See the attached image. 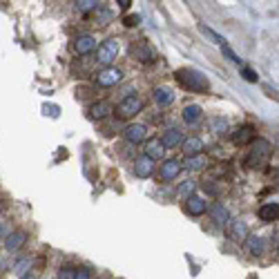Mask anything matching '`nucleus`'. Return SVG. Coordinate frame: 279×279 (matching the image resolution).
Listing matches in <instances>:
<instances>
[{
    "mask_svg": "<svg viewBox=\"0 0 279 279\" xmlns=\"http://www.w3.org/2000/svg\"><path fill=\"white\" fill-rule=\"evenodd\" d=\"M176 80H179L186 90H190V92H196V94H208L210 92L208 76H204L199 70H190V67L179 70L176 72Z\"/></svg>",
    "mask_w": 279,
    "mask_h": 279,
    "instance_id": "obj_1",
    "label": "nucleus"
},
{
    "mask_svg": "<svg viewBox=\"0 0 279 279\" xmlns=\"http://www.w3.org/2000/svg\"><path fill=\"white\" fill-rule=\"evenodd\" d=\"M272 154V146L266 141V138H257V141H252V146H250L248 150V156H246V166L252 168V170H257V168H264L268 163V158Z\"/></svg>",
    "mask_w": 279,
    "mask_h": 279,
    "instance_id": "obj_2",
    "label": "nucleus"
},
{
    "mask_svg": "<svg viewBox=\"0 0 279 279\" xmlns=\"http://www.w3.org/2000/svg\"><path fill=\"white\" fill-rule=\"evenodd\" d=\"M116 56H118V40L116 38H108L105 42H100L98 52H96V60H98V65H103L105 70L116 60Z\"/></svg>",
    "mask_w": 279,
    "mask_h": 279,
    "instance_id": "obj_3",
    "label": "nucleus"
},
{
    "mask_svg": "<svg viewBox=\"0 0 279 279\" xmlns=\"http://www.w3.org/2000/svg\"><path fill=\"white\" fill-rule=\"evenodd\" d=\"M141 98L138 96H134V94H130V96H125V98L118 103V108H116V114L121 118H132V116H136L138 112H141Z\"/></svg>",
    "mask_w": 279,
    "mask_h": 279,
    "instance_id": "obj_4",
    "label": "nucleus"
},
{
    "mask_svg": "<svg viewBox=\"0 0 279 279\" xmlns=\"http://www.w3.org/2000/svg\"><path fill=\"white\" fill-rule=\"evenodd\" d=\"M123 78V72L116 70V67H108V70H100L98 76H96V83L100 88H114L116 83H121Z\"/></svg>",
    "mask_w": 279,
    "mask_h": 279,
    "instance_id": "obj_5",
    "label": "nucleus"
},
{
    "mask_svg": "<svg viewBox=\"0 0 279 279\" xmlns=\"http://www.w3.org/2000/svg\"><path fill=\"white\" fill-rule=\"evenodd\" d=\"M27 237H30V234L20 228L14 230L12 234H7V239H4V248H7V252H18V250L27 244Z\"/></svg>",
    "mask_w": 279,
    "mask_h": 279,
    "instance_id": "obj_6",
    "label": "nucleus"
},
{
    "mask_svg": "<svg viewBox=\"0 0 279 279\" xmlns=\"http://www.w3.org/2000/svg\"><path fill=\"white\" fill-rule=\"evenodd\" d=\"M181 172V163L176 161V158H170V161H166L161 166V170H158V176H161L163 184H170V181H174L176 176H179Z\"/></svg>",
    "mask_w": 279,
    "mask_h": 279,
    "instance_id": "obj_7",
    "label": "nucleus"
},
{
    "mask_svg": "<svg viewBox=\"0 0 279 279\" xmlns=\"http://www.w3.org/2000/svg\"><path fill=\"white\" fill-rule=\"evenodd\" d=\"M123 136H125V141H130V143H141V141H146V136H148V128L141 123H132L123 130Z\"/></svg>",
    "mask_w": 279,
    "mask_h": 279,
    "instance_id": "obj_8",
    "label": "nucleus"
},
{
    "mask_svg": "<svg viewBox=\"0 0 279 279\" xmlns=\"http://www.w3.org/2000/svg\"><path fill=\"white\" fill-rule=\"evenodd\" d=\"M74 50H76V54H80V56L90 54V52L96 50V38L92 36V34H80V36L74 40Z\"/></svg>",
    "mask_w": 279,
    "mask_h": 279,
    "instance_id": "obj_9",
    "label": "nucleus"
},
{
    "mask_svg": "<svg viewBox=\"0 0 279 279\" xmlns=\"http://www.w3.org/2000/svg\"><path fill=\"white\" fill-rule=\"evenodd\" d=\"M152 172H154V161H150L146 154L134 161V174L138 179H148V176H152Z\"/></svg>",
    "mask_w": 279,
    "mask_h": 279,
    "instance_id": "obj_10",
    "label": "nucleus"
},
{
    "mask_svg": "<svg viewBox=\"0 0 279 279\" xmlns=\"http://www.w3.org/2000/svg\"><path fill=\"white\" fill-rule=\"evenodd\" d=\"M244 246H246V250L252 257H262L264 250H266V242H264L262 234H250V237H246Z\"/></svg>",
    "mask_w": 279,
    "mask_h": 279,
    "instance_id": "obj_11",
    "label": "nucleus"
},
{
    "mask_svg": "<svg viewBox=\"0 0 279 279\" xmlns=\"http://www.w3.org/2000/svg\"><path fill=\"white\" fill-rule=\"evenodd\" d=\"M228 234L234 242H244V237H248V224L244 219H232L228 224Z\"/></svg>",
    "mask_w": 279,
    "mask_h": 279,
    "instance_id": "obj_12",
    "label": "nucleus"
},
{
    "mask_svg": "<svg viewBox=\"0 0 279 279\" xmlns=\"http://www.w3.org/2000/svg\"><path fill=\"white\" fill-rule=\"evenodd\" d=\"M143 150H146V156L150 161H158V158H163V154H166V146L161 143V138H150Z\"/></svg>",
    "mask_w": 279,
    "mask_h": 279,
    "instance_id": "obj_13",
    "label": "nucleus"
},
{
    "mask_svg": "<svg viewBox=\"0 0 279 279\" xmlns=\"http://www.w3.org/2000/svg\"><path fill=\"white\" fill-rule=\"evenodd\" d=\"M184 134H181V130H176V128H170V130H166V134L161 136V143L166 146V150L168 148H179V146H184Z\"/></svg>",
    "mask_w": 279,
    "mask_h": 279,
    "instance_id": "obj_14",
    "label": "nucleus"
},
{
    "mask_svg": "<svg viewBox=\"0 0 279 279\" xmlns=\"http://www.w3.org/2000/svg\"><path fill=\"white\" fill-rule=\"evenodd\" d=\"M208 212H210V217H212V221L217 226H226V224H230V214H228V208H226L224 204H212L208 208Z\"/></svg>",
    "mask_w": 279,
    "mask_h": 279,
    "instance_id": "obj_15",
    "label": "nucleus"
},
{
    "mask_svg": "<svg viewBox=\"0 0 279 279\" xmlns=\"http://www.w3.org/2000/svg\"><path fill=\"white\" fill-rule=\"evenodd\" d=\"M204 148L206 146H204V141H201L199 136H190V138H186V141H184V152H186L188 158L204 154Z\"/></svg>",
    "mask_w": 279,
    "mask_h": 279,
    "instance_id": "obj_16",
    "label": "nucleus"
},
{
    "mask_svg": "<svg viewBox=\"0 0 279 279\" xmlns=\"http://www.w3.org/2000/svg\"><path fill=\"white\" fill-rule=\"evenodd\" d=\"M186 210L192 214V217H201V214L208 210V204H206L201 196H196V194H192V196H188V204H186Z\"/></svg>",
    "mask_w": 279,
    "mask_h": 279,
    "instance_id": "obj_17",
    "label": "nucleus"
},
{
    "mask_svg": "<svg viewBox=\"0 0 279 279\" xmlns=\"http://www.w3.org/2000/svg\"><path fill=\"white\" fill-rule=\"evenodd\" d=\"M204 118V110H201V105H186L184 108V121L188 123V125H196Z\"/></svg>",
    "mask_w": 279,
    "mask_h": 279,
    "instance_id": "obj_18",
    "label": "nucleus"
},
{
    "mask_svg": "<svg viewBox=\"0 0 279 279\" xmlns=\"http://www.w3.org/2000/svg\"><path fill=\"white\" fill-rule=\"evenodd\" d=\"M134 56H136L141 62H152L156 58V52L152 50L148 42H138V45L134 47Z\"/></svg>",
    "mask_w": 279,
    "mask_h": 279,
    "instance_id": "obj_19",
    "label": "nucleus"
},
{
    "mask_svg": "<svg viewBox=\"0 0 279 279\" xmlns=\"http://www.w3.org/2000/svg\"><path fill=\"white\" fill-rule=\"evenodd\" d=\"M154 100L161 108H168L174 103V92L170 88H154Z\"/></svg>",
    "mask_w": 279,
    "mask_h": 279,
    "instance_id": "obj_20",
    "label": "nucleus"
},
{
    "mask_svg": "<svg viewBox=\"0 0 279 279\" xmlns=\"http://www.w3.org/2000/svg\"><path fill=\"white\" fill-rule=\"evenodd\" d=\"M259 219L262 221H277L279 219V204H264L259 208Z\"/></svg>",
    "mask_w": 279,
    "mask_h": 279,
    "instance_id": "obj_21",
    "label": "nucleus"
},
{
    "mask_svg": "<svg viewBox=\"0 0 279 279\" xmlns=\"http://www.w3.org/2000/svg\"><path fill=\"white\" fill-rule=\"evenodd\" d=\"M112 112V108H110V103H94L92 108H90V118H92V121H98V118H105L108 116V114Z\"/></svg>",
    "mask_w": 279,
    "mask_h": 279,
    "instance_id": "obj_22",
    "label": "nucleus"
},
{
    "mask_svg": "<svg viewBox=\"0 0 279 279\" xmlns=\"http://www.w3.org/2000/svg\"><path fill=\"white\" fill-rule=\"evenodd\" d=\"M32 266H34V257H30V254H27V257H20L16 264H14L12 270L16 272V275L25 277V275H30V268H32Z\"/></svg>",
    "mask_w": 279,
    "mask_h": 279,
    "instance_id": "obj_23",
    "label": "nucleus"
},
{
    "mask_svg": "<svg viewBox=\"0 0 279 279\" xmlns=\"http://www.w3.org/2000/svg\"><path fill=\"white\" fill-rule=\"evenodd\" d=\"M250 136H252V128H250V125H244V128L234 130V132L230 134L232 143H246V141H250Z\"/></svg>",
    "mask_w": 279,
    "mask_h": 279,
    "instance_id": "obj_24",
    "label": "nucleus"
},
{
    "mask_svg": "<svg viewBox=\"0 0 279 279\" xmlns=\"http://www.w3.org/2000/svg\"><path fill=\"white\" fill-rule=\"evenodd\" d=\"M199 30H201V34H204L206 38H210V40L214 42V45H221L224 47L226 45V40H224V36H221V34H217L212 30V27H206V25H199Z\"/></svg>",
    "mask_w": 279,
    "mask_h": 279,
    "instance_id": "obj_25",
    "label": "nucleus"
},
{
    "mask_svg": "<svg viewBox=\"0 0 279 279\" xmlns=\"http://www.w3.org/2000/svg\"><path fill=\"white\" fill-rule=\"evenodd\" d=\"M206 166H208V158H206L204 154L192 156V158H188V161H186L188 170H201V168H206Z\"/></svg>",
    "mask_w": 279,
    "mask_h": 279,
    "instance_id": "obj_26",
    "label": "nucleus"
},
{
    "mask_svg": "<svg viewBox=\"0 0 279 279\" xmlns=\"http://www.w3.org/2000/svg\"><path fill=\"white\" fill-rule=\"evenodd\" d=\"M76 4V9L78 12H83V14H88V12H94V9H98V0H78V2H74Z\"/></svg>",
    "mask_w": 279,
    "mask_h": 279,
    "instance_id": "obj_27",
    "label": "nucleus"
},
{
    "mask_svg": "<svg viewBox=\"0 0 279 279\" xmlns=\"http://www.w3.org/2000/svg\"><path fill=\"white\" fill-rule=\"evenodd\" d=\"M212 130H214V132H226V130H228V118L214 116L212 118Z\"/></svg>",
    "mask_w": 279,
    "mask_h": 279,
    "instance_id": "obj_28",
    "label": "nucleus"
},
{
    "mask_svg": "<svg viewBox=\"0 0 279 279\" xmlns=\"http://www.w3.org/2000/svg\"><path fill=\"white\" fill-rule=\"evenodd\" d=\"M221 52H224V56H226V58H228V60H232V62H239V65H242V58H239V56L234 54V52H232V47H230V45H224V47H221Z\"/></svg>",
    "mask_w": 279,
    "mask_h": 279,
    "instance_id": "obj_29",
    "label": "nucleus"
},
{
    "mask_svg": "<svg viewBox=\"0 0 279 279\" xmlns=\"http://www.w3.org/2000/svg\"><path fill=\"white\" fill-rule=\"evenodd\" d=\"M76 277V270L72 266H62L58 270V279H74Z\"/></svg>",
    "mask_w": 279,
    "mask_h": 279,
    "instance_id": "obj_30",
    "label": "nucleus"
},
{
    "mask_svg": "<svg viewBox=\"0 0 279 279\" xmlns=\"http://www.w3.org/2000/svg\"><path fill=\"white\" fill-rule=\"evenodd\" d=\"M192 192H194V181H186V184H181V188H179V194H184V196H192Z\"/></svg>",
    "mask_w": 279,
    "mask_h": 279,
    "instance_id": "obj_31",
    "label": "nucleus"
},
{
    "mask_svg": "<svg viewBox=\"0 0 279 279\" xmlns=\"http://www.w3.org/2000/svg\"><path fill=\"white\" fill-rule=\"evenodd\" d=\"M242 76L248 83H257V74H254V70H250V67H242Z\"/></svg>",
    "mask_w": 279,
    "mask_h": 279,
    "instance_id": "obj_32",
    "label": "nucleus"
},
{
    "mask_svg": "<svg viewBox=\"0 0 279 279\" xmlns=\"http://www.w3.org/2000/svg\"><path fill=\"white\" fill-rule=\"evenodd\" d=\"M74 279H92V272H90L88 268H80V270H76V277Z\"/></svg>",
    "mask_w": 279,
    "mask_h": 279,
    "instance_id": "obj_33",
    "label": "nucleus"
},
{
    "mask_svg": "<svg viewBox=\"0 0 279 279\" xmlns=\"http://www.w3.org/2000/svg\"><path fill=\"white\" fill-rule=\"evenodd\" d=\"M262 90H264V92H268V96H270V98L279 100V92H277V90H272L270 85H262Z\"/></svg>",
    "mask_w": 279,
    "mask_h": 279,
    "instance_id": "obj_34",
    "label": "nucleus"
},
{
    "mask_svg": "<svg viewBox=\"0 0 279 279\" xmlns=\"http://www.w3.org/2000/svg\"><path fill=\"white\" fill-rule=\"evenodd\" d=\"M138 20H141L138 16H128V18H125V25H128V27H134V25H138Z\"/></svg>",
    "mask_w": 279,
    "mask_h": 279,
    "instance_id": "obj_35",
    "label": "nucleus"
},
{
    "mask_svg": "<svg viewBox=\"0 0 279 279\" xmlns=\"http://www.w3.org/2000/svg\"><path fill=\"white\" fill-rule=\"evenodd\" d=\"M2 239H7V226L0 221V242H2Z\"/></svg>",
    "mask_w": 279,
    "mask_h": 279,
    "instance_id": "obj_36",
    "label": "nucleus"
},
{
    "mask_svg": "<svg viewBox=\"0 0 279 279\" xmlns=\"http://www.w3.org/2000/svg\"><path fill=\"white\" fill-rule=\"evenodd\" d=\"M130 4H132V2H130V0H118V7H121V9H128Z\"/></svg>",
    "mask_w": 279,
    "mask_h": 279,
    "instance_id": "obj_37",
    "label": "nucleus"
},
{
    "mask_svg": "<svg viewBox=\"0 0 279 279\" xmlns=\"http://www.w3.org/2000/svg\"><path fill=\"white\" fill-rule=\"evenodd\" d=\"M20 279H34V275H32V272H30V275H25V277H20Z\"/></svg>",
    "mask_w": 279,
    "mask_h": 279,
    "instance_id": "obj_38",
    "label": "nucleus"
},
{
    "mask_svg": "<svg viewBox=\"0 0 279 279\" xmlns=\"http://www.w3.org/2000/svg\"><path fill=\"white\" fill-rule=\"evenodd\" d=\"M2 210H4V204H2V201H0V212H2Z\"/></svg>",
    "mask_w": 279,
    "mask_h": 279,
    "instance_id": "obj_39",
    "label": "nucleus"
}]
</instances>
